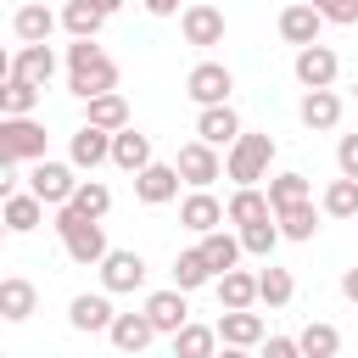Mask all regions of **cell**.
Listing matches in <instances>:
<instances>
[{
  "mask_svg": "<svg viewBox=\"0 0 358 358\" xmlns=\"http://www.w3.org/2000/svg\"><path fill=\"white\" fill-rule=\"evenodd\" d=\"M352 101H358V84H352Z\"/></svg>",
  "mask_w": 358,
  "mask_h": 358,
  "instance_id": "obj_47",
  "label": "cell"
},
{
  "mask_svg": "<svg viewBox=\"0 0 358 358\" xmlns=\"http://www.w3.org/2000/svg\"><path fill=\"white\" fill-rule=\"evenodd\" d=\"M291 73H296V84L302 90H330L336 84V73H341V56L330 50V45H296V62H291Z\"/></svg>",
  "mask_w": 358,
  "mask_h": 358,
  "instance_id": "obj_6",
  "label": "cell"
},
{
  "mask_svg": "<svg viewBox=\"0 0 358 358\" xmlns=\"http://www.w3.org/2000/svg\"><path fill=\"white\" fill-rule=\"evenodd\" d=\"M179 34H185V45L213 50V45H224V11H218L213 0H190V6L179 11Z\"/></svg>",
  "mask_w": 358,
  "mask_h": 358,
  "instance_id": "obj_5",
  "label": "cell"
},
{
  "mask_svg": "<svg viewBox=\"0 0 358 358\" xmlns=\"http://www.w3.org/2000/svg\"><path fill=\"white\" fill-rule=\"evenodd\" d=\"M56 235H62V252H67L73 263H84V268H101V257L112 252V246H106L101 218L78 213L73 201H62V207H56Z\"/></svg>",
  "mask_w": 358,
  "mask_h": 358,
  "instance_id": "obj_2",
  "label": "cell"
},
{
  "mask_svg": "<svg viewBox=\"0 0 358 358\" xmlns=\"http://www.w3.org/2000/svg\"><path fill=\"white\" fill-rule=\"evenodd\" d=\"M196 134H201V140H213V145H235V140H241V117H235V106H229V101H218V106H201V117H196Z\"/></svg>",
  "mask_w": 358,
  "mask_h": 358,
  "instance_id": "obj_21",
  "label": "cell"
},
{
  "mask_svg": "<svg viewBox=\"0 0 358 358\" xmlns=\"http://www.w3.org/2000/svg\"><path fill=\"white\" fill-rule=\"evenodd\" d=\"M101 285H106L112 296H123V291H140V285H145V257H140V252H123V246H112V252L101 257Z\"/></svg>",
  "mask_w": 358,
  "mask_h": 358,
  "instance_id": "obj_11",
  "label": "cell"
},
{
  "mask_svg": "<svg viewBox=\"0 0 358 358\" xmlns=\"http://www.w3.org/2000/svg\"><path fill=\"white\" fill-rule=\"evenodd\" d=\"M179 224L190 229V235H207V229H218V224H229V207L213 196V190H190L185 201H179Z\"/></svg>",
  "mask_w": 358,
  "mask_h": 358,
  "instance_id": "obj_12",
  "label": "cell"
},
{
  "mask_svg": "<svg viewBox=\"0 0 358 358\" xmlns=\"http://www.w3.org/2000/svg\"><path fill=\"white\" fill-rule=\"evenodd\" d=\"M62 17H50L39 0H28V6H17V17H11V34L22 39V45H39V39H50V28H56Z\"/></svg>",
  "mask_w": 358,
  "mask_h": 358,
  "instance_id": "obj_28",
  "label": "cell"
},
{
  "mask_svg": "<svg viewBox=\"0 0 358 358\" xmlns=\"http://www.w3.org/2000/svg\"><path fill=\"white\" fill-rule=\"evenodd\" d=\"M196 246H201V257L213 263V274H224V268H235V263H241V252H246V246H241V235H229L224 224H218V229H207V235H201Z\"/></svg>",
  "mask_w": 358,
  "mask_h": 358,
  "instance_id": "obj_27",
  "label": "cell"
},
{
  "mask_svg": "<svg viewBox=\"0 0 358 358\" xmlns=\"http://www.w3.org/2000/svg\"><path fill=\"white\" fill-rule=\"evenodd\" d=\"M145 162H151V134H140L134 123H129V129H117V134H112V168L140 173Z\"/></svg>",
  "mask_w": 358,
  "mask_h": 358,
  "instance_id": "obj_22",
  "label": "cell"
},
{
  "mask_svg": "<svg viewBox=\"0 0 358 358\" xmlns=\"http://www.w3.org/2000/svg\"><path fill=\"white\" fill-rule=\"evenodd\" d=\"M280 241H285V235H280V218H274V213L257 218V224H241V246H246L252 257H274Z\"/></svg>",
  "mask_w": 358,
  "mask_h": 358,
  "instance_id": "obj_34",
  "label": "cell"
},
{
  "mask_svg": "<svg viewBox=\"0 0 358 358\" xmlns=\"http://www.w3.org/2000/svg\"><path fill=\"white\" fill-rule=\"evenodd\" d=\"M179 185H185L179 162H145V168L134 173V196H140L145 207H162V201H173V196H179Z\"/></svg>",
  "mask_w": 358,
  "mask_h": 358,
  "instance_id": "obj_10",
  "label": "cell"
},
{
  "mask_svg": "<svg viewBox=\"0 0 358 358\" xmlns=\"http://www.w3.org/2000/svg\"><path fill=\"white\" fill-rule=\"evenodd\" d=\"M67 162H73V168H101V162H112V129L84 123V129L67 140Z\"/></svg>",
  "mask_w": 358,
  "mask_h": 358,
  "instance_id": "obj_17",
  "label": "cell"
},
{
  "mask_svg": "<svg viewBox=\"0 0 358 358\" xmlns=\"http://www.w3.org/2000/svg\"><path fill=\"white\" fill-rule=\"evenodd\" d=\"M106 296H112L106 285H101L95 296H90V291H84V296H73V302H67V324H73V330H84V336L112 330V319H117V313H112V302H106Z\"/></svg>",
  "mask_w": 358,
  "mask_h": 358,
  "instance_id": "obj_14",
  "label": "cell"
},
{
  "mask_svg": "<svg viewBox=\"0 0 358 358\" xmlns=\"http://www.w3.org/2000/svg\"><path fill=\"white\" fill-rule=\"evenodd\" d=\"M218 341L235 347V352L257 347V341H263V313H252V308H224V313H218Z\"/></svg>",
  "mask_w": 358,
  "mask_h": 358,
  "instance_id": "obj_15",
  "label": "cell"
},
{
  "mask_svg": "<svg viewBox=\"0 0 358 358\" xmlns=\"http://www.w3.org/2000/svg\"><path fill=\"white\" fill-rule=\"evenodd\" d=\"M313 6L324 11V22H341V28L358 22V0H313Z\"/></svg>",
  "mask_w": 358,
  "mask_h": 358,
  "instance_id": "obj_41",
  "label": "cell"
},
{
  "mask_svg": "<svg viewBox=\"0 0 358 358\" xmlns=\"http://www.w3.org/2000/svg\"><path fill=\"white\" fill-rule=\"evenodd\" d=\"M45 224V201L34 190H6V229L11 235H34Z\"/></svg>",
  "mask_w": 358,
  "mask_h": 358,
  "instance_id": "obj_23",
  "label": "cell"
},
{
  "mask_svg": "<svg viewBox=\"0 0 358 358\" xmlns=\"http://www.w3.org/2000/svg\"><path fill=\"white\" fill-rule=\"evenodd\" d=\"M28 190H34L45 207H62V201H73V190H78V179H73V162H50V157H39V162H34V173H28Z\"/></svg>",
  "mask_w": 358,
  "mask_h": 358,
  "instance_id": "obj_8",
  "label": "cell"
},
{
  "mask_svg": "<svg viewBox=\"0 0 358 358\" xmlns=\"http://www.w3.org/2000/svg\"><path fill=\"white\" fill-rule=\"evenodd\" d=\"M213 347H218V324H213V330H207V324H179V330H173V352H179V358H207Z\"/></svg>",
  "mask_w": 358,
  "mask_h": 358,
  "instance_id": "obj_37",
  "label": "cell"
},
{
  "mask_svg": "<svg viewBox=\"0 0 358 358\" xmlns=\"http://www.w3.org/2000/svg\"><path fill=\"white\" fill-rule=\"evenodd\" d=\"M213 285H218V308H252L257 302V274H246V268H224Z\"/></svg>",
  "mask_w": 358,
  "mask_h": 358,
  "instance_id": "obj_30",
  "label": "cell"
},
{
  "mask_svg": "<svg viewBox=\"0 0 358 358\" xmlns=\"http://www.w3.org/2000/svg\"><path fill=\"white\" fill-rule=\"evenodd\" d=\"M95 6H101L106 17H117V11H123V0H95Z\"/></svg>",
  "mask_w": 358,
  "mask_h": 358,
  "instance_id": "obj_46",
  "label": "cell"
},
{
  "mask_svg": "<svg viewBox=\"0 0 358 358\" xmlns=\"http://www.w3.org/2000/svg\"><path fill=\"white\" fill-rule=\"evenodd\" d=\"M229 90H235V73L224 62H196L190 78H185V95L196 106H218V101H229Z\"/></svg>",
  "mask_w": 358,
  "mask_h": 358,
  "instance_id": "obj_9",
  "label": "cell"
},
{
  "mask_svg": "<svg viewBox=\"0 0 358 358\" xmlns=\"http://www.w3.org/2000/svg\"><path fill=\"white\" fill-rule=\"evenodd\" d=\"M101 22H106V11H101L95 0H67V6H62V28H67L73 39H95Z\"/></svg>",
  "mask_w": 358,
  "mask_h": 358,
  "instance_id": "obj_31",
  "label": "cell"
},
{
  "mask_svg": "<svg viewBox=\"0 0 358 358\" xmlns=\"http://www.w3.org/2000/svg\"><path fill=\"white\" fill-rule=\"evenodd\" d=\"M173 162H179V173H185V185H190V190H207V185L224 173V162H218V145H213V140H201V134H196V140H185Z\"/></svg>",
  "mask_w": 358,
  "mask_h": 358,
  "instance_id": "obj_7",
  "label": "cell"
},
{
  "mask_svg": "<svg viewBox=\"0 0 358 358\" xmlns=\"http://www.w3.org/2000/svg\"><path fill=\"white\" fill-rule=\"evenodd\" d=\"M319 213H324V207H313V196H308V201H291V207H274V218H280V235H285V241H313Z\"/></svg>",
  "mask_w": 358,
  "mask_h": 358,
  "instance_id": "obj_26",
  "label": "cell"
},
{
  "mask_svg": "<svg viewBox=\"0 0 358 358\" xmlns=\"http://www.w3.org/2000/svg\"><path fill=\"white\" fill-rule=\"evenodd\" d=\"M67 90H73L78 101L117 90V62H112L95 39H73V45H67Z\"/></svg>",
  "mask_w": 358,
  "mask_h": 358,
  "instance_id": "obj_1",
  "label": "cell"
},
{
  "mask_svg": "<svg viewBox=\"0 0 358 358\" xmlns=\"http://www.w3.org/2000/svg\"><path fill=\"white\" fill-rule=\"evenodd\" d=\"M308 196H313L308 173H274V179H268V201H274V207H291V201H308Z\"/></svg>",
  "mask_w": 358,
  "mask_h": 358,
  "instance_id": "obj_38",
  "label": "cell"
},
{
  "mask_svg": "<svg viewBox=\"0 0 358 358\" xmlns=\"http://www.w3.org/2000/svg\"><path fill=\"white\" fill-rule=\"evenodd\" d=\"M73 207H78V213H90V218H106V213H112V190H106L101 179H78Z\"/></svg>",
  "mask_w": 358,
  "mask_h": 358,
  "instance_id": "obj_39",
  "label": "cell"
},
{
  "mask_svg": "<svg viewBox=\"0 0 358 358\" xmlns=\"http://www.w3.org/2000/svg\"><path fill=\"white\" fill-rule=\"evenodd\" d=\"M45 157V123L28 117H0V162H39Z\"/></svg>",
  "mask_w": 358,
  "mask_h": 358,
  "instance_id": "obj_4",
  "label": "cell"
},
{
  "mask_svg": "<svg viewBox=\"0 0 358 358\" xmlns=\"http://www.w3.org/2000/svg\"><path fill=\"white\" fill-rule=\"evenodd\" d=\"M140 6H145L151 17H173V11H179V0H140Z\"/></svg>",
  "mask_w": 358,
  "mask_h": 358,
  "instance_id": "obj_45",
  "label": "cell"
},
{
  "mask_svg": "<svg viewBox=\"0 0 358 358\" xmlns=\"http://www.w3.org/2000/svg\"><path fill=\"white\" fill-rule=\"evenodd\" d=\"M39 106V84L34 78H17V73H6V90H0V112L6 117H28Z\"/></svg>",
  "mask_w": 358,
  "mask_h": 358,
  "instance_id": "obj_32",
  "label": "cell"
},
{
  "mask_svg": "<svg viewBox=\"0 0 358 358\" xmlns=\"http://www.w3.org/2000/svg\"><path fill=\"white\" fill-rule=\"evenodd\" d=\"M319 28H324V11H319L313 0H291V6L280 11V39H285V45H313Z\"/></svg>",
  "mask_w": 358,
  "mask_h": 358,
  "instance_id": "obj_13",
  "label": "cell"
},
{
  "mask_svg": "<svg viewBox=\"0 0 358 358\" xmlns=\"http://www.w3.org/2000/svg\"><path fill=\"white\" fill-rule=\"evenodd\" d=\"M296 117H302L308 129H319V134H324V129H336V123H341V95H336V90H308V95H302V106H296Z\"/></svg>",
  "mask_w": 358,
  "mask_h": 358,
  "instance_id": "obj_24",
  "label": "cell"
},
{
  "mask_svg": "<svg viewBox=\"0 0 358 358\" xmlns=\"http://www.w3.org/2000/svg\"><path fill=\"white\" fill-rule=\"evenodd\" d=\"M145 313L162 336H173L179 324H190V308H185V285H168V291H151L145 296Z\"/></svg>",
  "mask_w": 358,
  "mask_h": 358,
  "instance_id": "obj_18",
  "label": "cell"
},
{
  "mask_svg": "<svg viewBox=\"0 0 358 358\" xmlns=\"http://www.w3.org/2000/svg\"><path fill=\"white\" fill-rule=\"evenodd\" d=\"M84 123H95V129H129V101L117 95V90H106V95H90L84 101Z\"/></svg>",
  "mask_w": 358,
  "mask_h": 358,
  "instance_id": "obj_25",
  "label": "cell"
},
{
  "mask_svg": "<svg viewBox=\"0 0 358 358\" xmlns=\"http://www.w3.org/2000/svg\"><path fill=\"white\" fill-rule=\"evenodd\" d=\"M336 168L358 179V134H341V145H336Z\"/></svg>",
  "mask_w": 358,
  "mask_h": 358,
  "instance_id": "obj_42",
  "label": "cell"
},
{
  "mask_svg": "<svg viewBox=\"0 0 358 358\" xmlns=\"http://www.w3.org/2000/svg\"><path fill=\"white\" fill-rule=\"evenodd\" d=\"M274 213V201H268V190H257V185H235V196H229V224L241 229V224H257V218H268Z\"/></svg>",
  "mask_w": 358,
  "mask_h": 358,
  "instance_id": "obj_29",
  "label": "cell"
},
{
  "mask_svg": "<svg viewBox=\"0 0 358 358\" xmlns=\"http://www.w3.org/2000/svg\"><path fill=\"white\" fill-rule=\"evenodd\" d=\"M291 296H296V280H291V268H274V263H268V268L257 274V302H268V308H285Z\"/></svg>",
  "mask_w": 358,
  "mask_h": 358,
  "instance_id": "obj_36",
  "label": "cell"
},
{
  "mask_svg": "<svg viewBox=\"0 0 358 358\" xmlns=\"http://www.w3.org/2000/svg\"><path fill=\"white\" fill-rule=\"evenodd\" d=\"M324 218H358V179L352 173H341V179H330L324 185Z\"/></svg>",
  "mask_w": 358,
  "mask_h": 358,
  "instance_id": "obj_33",
  "label": "cell"
},
{
  "mask_svg": "<svg viewBox=\"0 0 358 358\" xmlns=\"http://www.w3.org/2000/svg\"><path fill=\"white\" fill-rule=\"evenodd\" d=\"M296 341H302L308 358H336V352H341V330H336V324H308Z\"/></svg>",
  "mask_w": 358,
  "mask_h": 358,
  "instance_id": "obj_40",
  "label": "cell"
},
{
  "mask_svg": "<svg viewBox=\"0 0 358 358\" xmlns=\"http://www.w3.org/2000/svg\"><path fill=\"white\" fill-rule=\"evenodd\" d=\"M341 296H347V302H358V263L341 274Z\"/></svg>",
  "mask_w": 358,
  "mask_h": 358,
  "instance_id": "obj_44",
  "label": "cell"
},
{
  "mask_svg": "<svg viewBox=\"0 0 358 358\" xmlns=\"http://www.w3.org/2000/svg\"><path fill=\"white\" fill-rule=\"evenodd\" d=\"M34 308H39V291H34V280H22V274H6V280H0V319H6V324H22Z\"/></svg>",
  "mask_w": 358,
  "mask_h": 358,
  "instance_id": "obj_20",
  "label": "cell"
},
{
  "mask_svg": "<svg viewBox=\"0 0 358 358\" xmlns=\"http://www.w3.org/2000/svg\"><path fill=\"white\" fill-rule=\"evenodd\" d=\"M157 336H162V330L151 324V313H145V308H140V313H117V319H112V330H106V341H112L117 352H145Z\"/></svg>",
  "mask_w": 358,
  "mask_h": 358,
  "instance_id": "obj_16",
  "label": "cell"
},
{
  "mask_svg": "<svg viewBox=\"0 0 358 358\" xmlns=\"http://www.w3.org/2000/svg\"><path fill=\"white\" fill-rule=\"evenodd\" d=\"M263 347H268V358H296V352H302V341H296V336H268Z\"/></svg>",
  "mask_w": 358,
  "mask_h": 358,
  "instance_id": "obj_43",
  "label": "cell"
},
{
  "mask_svg": "<svg viewBox=\"0 0 358 358\" xmlns=\"http://www.w3.org/2000/svg\"><path fill=\"white\" fill-rule=\"evenodd\" d=\"M6 73H17V78H34V84L45 90V84L56 78V50H50L45 39H39V45H22V50L6 62Z\"/></svg>",
  "mask_w": 358,
  "mask_h": 358,
  "instance_id": "obj_19",
  "label": "cell"
},
{
  "mask_svg": "<svg viewBox=\"0 0 358 358\" xmlns=\"http://www.w3.org/2000/svg\"><path fill=\"white\" fill-rule=\"evenodd\" d=\"M268 162H274V140H268V134H246V129H241V140L224 151V173H229L235 185L268 179Z\"/></svg>",
  "mask_w": 358,
  "mask_h": 358,
  "instance_id": "obj_3",
  "label": "cell"
},
{
  "mask_svg": "<svg viewBox=\"0 0 358 358\" xmlns=\"http://www.w3.org/2000/svg\"><path fill=\"white\" fill-rule=\"evenodd\" d=\"M207 280H218V274H213V263L201 257V246H190V252H179V257H173V285H185V291H201Z\"/></svg>",
  "mask_w": 358,
  "mask_h": 358,
  "instance_id": "obj_35",
  "label": "cell"
}]
</instances>
